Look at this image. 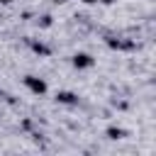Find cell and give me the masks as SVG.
<instances>
[{
	"label": "cell",
	"mask_w": 156,
	"mask_h": 156,
	"mask_svg": "<svg viewBox=\"0 0 156 156\" xmlns=\"http://www.w3.org/2000/svg\"><path fill=\"white\" fill-rule=\"evenodd\" d=\"M49 24H51V17H49V15H46V17H41V27H49Z\"/></svg>",
	"instance_id": "cell-6"
},
{
	"label": "cell",
	"mask_w": 156,
	"mask_h": 156,
	"mask_svg": "<svg viewBox=\"0 0 156 156\" xmlns=\"http://www.w3.org/2000/svg\"><path fill=\"white\" fill-rule=\"evenodd\" d=\"M0 2H2V5H7V2H12V0H0Z\"/></svg>",
	"instance_id": "cell-9"
},
{
	"label": "cell",
	"mask_w": 156,
	"mask_h": 156,
	"mask_svg": "<svg viewBox=\"0 0 156 156\" xmlns=\"http://www.w3.org/2000/svg\"><path fill=\"white\" fill-rule=\"evenodd\" d=\"M29 46H32L37 54H44V56H49V54H51V49H49V46H44V44H37V41H29Z\"/></svg>",
	"instance_id": "cell-4"
},
{
	"label": "cell",
	"mask_w": 156,
	"mask_h": 156,
	"mask_svg": "<svg viewBox=\"0 0 156 156\" xmlns=\"http://www.w3.org/2000/svg\"><path fill=\"white\" fill-rule=\"evenodd\" d=\"M73 66H76V68H90V66H93V56H88V54H76V56H73Z\"/></svg>",
	"instance_id": "cell-2"
},
{
	"label": "cell",
	"mask_w": 156,
	"mask_h": 156,
	"mask_svg": "<svg viewBox=\"0 0 156 156\" xmlns=\"http://www.w3.org/2000/svg\"><path fill=\"white\" fill-rule=\"evenodd\" d=\"M122 134H124L122 129H107V136H110V139H119Z\"/></svg>",
	"instance_id": "cell-5"
},
{
	"label": "cell",
	"mask_w": 156,
	"mask_h": 156,
	"mask_svg": "<svg viewBox=\"0 0 156 156\" xmlns=\"http://www.w3.org/2000/svg\"><path fill=\"white\" fill-rule=\"evenodd\" d=\"M102 2H105V5H110V2H115V0H102Z\"/></svg>",
	"instance_id": "cell-8"
},
{
	"label": "cell",
	"mask_w": 156,
	"mask_h": 156,
	"mask_svg": "<svg viewBox=\"0 0 156 156\" xmlns=\"http://www.w3.org/2000/svg\"><path fill=\"white\" fill-rule=\"evenodd\" d=\"M56 100L63 102V105H76L78 102V95L76 93H68V90H61V93H56Z\"/></svg>",
	"instance_id": "cell-3"
},
{
	"label": "cell",
	"mask_w": 156,
	"mask_h": 156,
	"mask_svg": "<svg viewBox=\"0 0 156 156\" xmlns=\"http://www.w3.org/2000/svg\"><path fill=\"white\" fill-rule=\"evenodd\" d=\"M24 85L34 93V95H44L46 93V83L41 80V78H34V76H27L24 78Z\"/></svg>",
	"instance_id": "cell-1"
},
{
	"label": "cell",
	"mask_w": 156,
	"mask_h": 156,
	"mask_svg": "<svg viewBox=\"0 0 156 156\" xmlns=\"http://www.w3.org/2000/svg\"><path fill=\"white\" fill-rule=\"evenodd\" d=\"M85 2H88V5H93V2H98V0H85Z\"/></svg>",
	"instance_id": "cell-7"
},
{
	"label": "cell",
	"mask_w": 156,
	"mask_h": 156,
	"mask_svg": "<svg viewBox=\"0 0 156 156\" xmlns=\"http://www.w3.org/2000/svg\"><path fill=\"white\" fill-rule=\"evenodd\" d=\"M0 95H2V90H0Z\"/></svg>",
	"instance_id": "cell-10"
}]
</instances>
